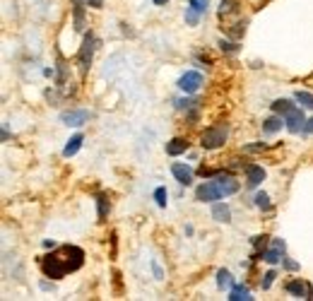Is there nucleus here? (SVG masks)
Returning a JSON list of instances; mask_svg holds the SVG:
<instances>
[{
	"label": "nucleus",
	"mask_w": 313,
	"mask_h": 301,
	"mask_svg": "<svg viewBox=\"0 0 313 301\" xmlns=\"http://www.w3.org/2000/svg\"><path fill=\"white\" fill-rule=\"evenodd\" d=\"M284 289H287L291 296H296V299H313V287L303 284L301 279H291V282H287Z\"/></svg>",
	"instance_id": "9"
},
{
	"label": "nucleus",
	"mask_w": 313,
	"mask_h": 301,
	"mask_svg": "<svg viewBox=\"0 0 313 301\" xmlns=\"http://www.w3.org/2000/svg\"><path fill=\"white\" fill-rule=\"evenodd\" d=\"M167 198H169L167 188H164V186H159V188L154 191V200H156V205H159V207H167Z\"/></svg>",
	"instance_id": "23"
},
{
	"label": "nucleus",
	"mask_w": 313,
	"mask_h": 301,
	"mask_svg": "<svg viewBox=\"0 0 313 301\" xmlns=\"http://www.w3.org/2000/svg\"><path fill=\"white\" fill-rule=\"evenodd\" d=\"M229 299L231 301H241V299H246V301H251V291H248V287L246 284H236V287H231L229 289Z\"/></svg>",
	"instance_id": "17"
},
{
	"label": "nucleus",
	"mask_w": 313,
	"mask_h": 301,
	"mask_svg": "<svg viewBox=\"0 0 313 301\" xmlns=\"http://www.w3.org/2000/svg\"><path fill=\"white\" fill-rule=\"evenodd\" d=\"M219 48H222L224 53H236V51H239V46H236V44H231V41H224V39H219Z\"/></svg>",
	"instance_id": "27"
},
{
	"label": "nucleus",
	"mask_w": 313,
	"mask_h": 301,
	"mask_svg": "<svg viewBox=\"0 0 313 301\" xmlns=\"http://www.w3.org/2000/svg\"><path fill=\"white\" fill-rule=\"evenodd\" d=\"M275 277H277L275 270L265 272V275H263V282H260V287H263V289H270V287H272V282H275Z\"/></svg>",
	"instance_id": "26"
},
{
	"label": "nucleus",
	"mask_w": 313,
	"mask_h": 301,
	"mask_svg": "<svg viewBox=\"0 0 313 301\" xmlns=\"http://www.w3.org/2000/svg\"><path fill=\"white\" fill-rule=\"evenodd\" d=\"M152 3H154V5H167L169 0H152Z\"/></svg>",
	"instance_id": "32"
},
{
	"label": "nucleus",
	"mask_w": 313,
	"mask_h": 301,
	"mask_svg": "<svg viewBox=\"0 0 313 301\" xmlns=\"http://www.w3.org/2000/svg\"><path fill=\"white\" fill-rule=\"evenodd\" d=\"M282 125H284V116H270V118L263 120V132H267V135H275V132L282 130Z\"/></svg>",
	"instance_id": "12"
},
{
	"label": "nucleus",
	"mask_w": 313,
	"mask_h": 301,
	"mask_svg": "<svg viewBox=\"0 0 313 301\" xmlns=\"http://www.w3.org/2000/svg\"><path fill=\"white\" fill-rule=\"evenodd\" d=\"M255 205H258L260 210H270V198H267V193H255Z\"/></svg>",
	"instance_id": "24"
},
{
	"label": "nucleus",
	"mask_w": 313,
	"mask_h": 301,
	"mask_svg": "<svg viewBox=\"0 0 313 301\" xmlns=\"http://www.w3.org/2000/svg\"><path fill=\"white\" fill-rule=\"evenodd\" d=\"M200 84H203V75L195 72V70L183 72L179 77V89L181 92H186V94H195V92L200 89Z\"/></svg>",
	"instance_id": "4"
},
{
	"label": "nucleus",
	"mask_w": 313,
	"mask_h": 301,
	"mask_svg": "<svg viewBox=\"0 0 313 301\" xmlns=\"http://www.w3.org/2000/svg\"><path fill=\"white\" fill-rule=\"evenodd\" d=\"M294 101H299L303 108H311V111H313V94H311V92H301V89H299V92L294 94Z\"/></svg>",
	"instance_id": "21"
},
{
	"label": "nucleus",
	"mask_w": 313,
	"mask_h": 301,
	"mask_svg": "<svg viewBox=\"0 0 313 301\" xmlns=\"http://www.w3.org/2000/svg\"><path fill=\"white\" fill-rule=\"evenodd\" d=\"M303 132H306V135H311L313 132V118H308L306 123H303Z\"/></svg>",
	"instance_id": "30"
},
{
	"label": "nucleus",
	"mask_w": 313,
	"mask_h": 301,
	"mask_svg": "<svg viewBox=\"0 0 313 301\" xmlns=\"http://www.w3.org/2000/svg\"><path fill=\"white\" fill-rule=\"evenodd\" d=\"M303 123H306V116H303L301 106L291 108L287 116H284V128H287L289 132H301L303 130Z\"/></svg>",
	"instance_id": "5"
},
{
	"label": "nucleus",
	"mask_w": 313,
	"mask_h": 301,
	"mask_svg": "<svg viewBox=\"0 0 313 301\" xmlns=\"http://www.w3.org/2000/svg\"><path fill=\"white\" fill-rule=\"evenodd\" d=\"M92 56H94V36L87 34L84 36V41H82V46H80V53H77V60H80V68H82V70L89 68Z\"/></svg>",
	"instance_id": "6"
},
{
	"label": "nucleus",
	"mask_w": 313,
	"mask_h": 301,
	"mask_svg": "<svg viewBox=\"0 0 313 301\" xmlns=\"http://www.w3.org/2000/svg\"><path fill=\"white\" fill-rule=\"evenodd\" d=\"M82 142H84V135L82 132H77V135H72L70 140H68V144H65V149H63V157H75L77 152H80V147H82Z\"/></svg>",
	"instance_id": "13"
},
{
	"label": "nucleus",
	"mask_w": 313,
	"mask_h": 301,
	"mask_svg": "<svg viewBox=\"0 0 313 301\" xmlns=\"http://www.w3.org/2000/svg\"><path fill=\"white\" fill-rule=\"evenodd\" d=\"M212 219L215 222H229L231 219V210L227 203H215L212 205Z\"/></svg>",
	"instance_id": "15"
},
{
	"label": "nucleus",
	"mask_w": 313,
	"mask_h": 301,
	"mask_svg": "<svg viewBox=\"0 0 313 301\" xmlns=\"http://www.w3.org/2000/svg\"><path fill=\"white\" fill-rule=\"evenodd\" d=\"M195 198H198L200 203H217V200L227 198V193L222 188V183L215 179V181H205V183H200V186L195 188Z\"/></svg>",
	"instance_id": "2"
},
{
	"label": "nucleus",
	"mask_w": 313,
	"mask_h": 301,
	"mask_svg": "<svg viewBox=\"0 0 313 301\" xmlns=\"http://www.w3.org/2000/svg\"><path fill=\"white\" fill-rule=\"evenodd\" d=\"M243 171H246V186L248 188H258L265 181V169L258 167V164H246Z\"/></svg>",
	"instance_id": "8"
},
{
	"label": "nucleus",
	"mask_w": 313,
	"mask_h": 301,
	"mask_svg": "<svg viewBox=\"0 0 313 301\" xmlns=\"http://www.w3.org/2000/svg\"><path fill=\"white\" fill-rule=\"evenodd\" d=\"M188 5L195 8L200 15H205V12H207V5H210V0H188Z\"/></svg>",
	"instance_id": "25"
},
{
	"label": "nucleus",
	"mask_w": 313,
	"mask_h": 301,
	"mask_svg": "<svg viewBox=\"0 0 313 301\" xmlns=\"http://www.w3.org/2000/svg\"><path fill=\"white\" fill-rule=\"evenodd\" d=\"M282 265H284V270H296V267H299L294 260H287V258H282Z\"/></svg>",
	"instance_id": "29"
},
{
	"label": "nucleus",
	"mask_w": 313,
	"mask_h": 301,
	"mask_svg": "<svg viewBox=\"0 0 313 301\" xmlns=\"http://www.w3.org/2000/svg\"><path fill=\"white\" fill-rule=\"evenodd\" d=\"M234 12H239V0H222L219 3V17H227Z\"/></svg>",
	"instance_id": "19"
},
{
	"label": "nucleus",
	"mask_w": 313,
	"mask_h": 301,
	"mask_svg": "<svg viewBox=\"0 0 313 301\" xmlns=\"http://www.w3.org/2000/svg\"><path fill=\"white\" fill-rule=\"evenodd\" d=\"M171 174H174V179L179 181L181 186H191V183H193V171H191V167H186V164H181V162L171 164Z\"/></svg>",
	"instance_id": "11"
},
{
	"label": "nucleus",
	"mask_w": 313,
	"mask_h": 301,
	"mask_svg": "<svg viewBox=\"0 0 313 301\" xmlns=\"http://www.w3.org/2000/svg\"><path fill=\"white\" fill-rule=\"evenodd\" d=\"M152 270H154V275H156V279H162V267H159V265H152Z\"/></svg>",
	"instance_id": "31"
},
{
	"label": "nucleus",
	"mask_w": 313,
	"mask_h": 301,
	"mask_svg": "<svg viewBox=\"0 0 313 301\" xmlns=\"http://www.w3.org/2000/svg\"><path fill=\"white\" fill-rule=\"evenodd\" d=\"M82 263H84L82 248H77V246H60L58 253L46 255V258L41 260V270H44V275L51 277V279H63L68 272L80 270Z\"/></svg>",
	"instance_id": "1"
},
{
	"label": "nucleus",
	"mask_w": 313,
	"mask_h": 301,
	"mask_svg": "<svg viewBox=\"0 0 313 301\" xmlns=\"http://www.w3.org/2000/svg\"><path fill=\"white\" fill-rule=\"evenodd\" d=\"M270 106H272V111H275V113H279V116H287L291 108H296V104H294L291 99H277V101H272Z\"/></svg>",
	"instance_id": "16"
},
{
	"label": "nucleus",
	"mask_w": 313,
	"mask_h": 301,
	"mask_svg": "<svg viewBox=\"0 0 313 301\" xmlns=\"http://www.w3.org/2000/svg\"><path fill=\"white\" fill-rule=\"evenodd\" d=\"M96 207H99V219L104 222L108 217V210H111V205H108V198L104 195V193H99L96 195Z\"/></svg>",
	"instance_id": "20"
},
{
	"label": "nucleus",
	"mask_w": 313,
	"mask_h": 301,
	"mask_svg": "<svg viewBox=\"0 0 313 301\" xmlns=\"http://www.w3.org/2000/svg\"><path fill=\"white\" fill-rule=\"evenodd\" d=\"M282 258H284V241L275 239V241H272V246L263 253V260H265V263H270V265H277Z\"/></svg>",
	"instance_id": "10"
},
{
	"label": "nucleus",
	"mask_w": 313,
	"mask_h": 301,
	"mask_svg": "<svg viewBox=\"0 0 313 301\" xmlns=\"http://www.w3.org/2000/svg\"><path fill=\"white\" fill-rule=\"evenodd\" d=\"M188 140H183V137H174L171 142H167V155L169 157H179V155H183L186 149H188Z\"/></svg>",
	"instance_id": "14"
},
{
	"label": "nucleus",
	"mask_w": 313,
	"mask_h": 301,
	"mask_svg": "<svg viewBox=\"0 0 313 301\" xmlns=\"http://www.w3.org/2000/svg\"><path fill=\"white\" fill-rule=\"evenodd\" d=\"M200 17H203V15L195 10V8H191V5L186 8V24H188V27H195V24L200 22Z\"/></svg>",
	"instance_id": "22"
},
{
	"label": "nucleus",
	"mask_w": 313,
	"mask_h": 301,
	"mask_svg": "<svg viewBox=\"0 0 313 301\" xmlns=\"http://www.w3.org/2000/svg\"><path fill=\"white\" fill-rule=\"evenodd\" d=\"M89 8H94V10H99V8H104V0H84Z\"/></svg>",
	"instance_id": "28"
},
{
	"label": "nucleus",
	"mask_w": 313,
	"mask_h": 301,
	"mask_svg": "<svg viewBox=\"0 0 313 301\" xmlns=\"http://www.w3.org/2000/svg\"><path fill=\"white\" fill-rule=\"evenodd\" d=\"M217 287H219V289H231V287H234L231 272H229V270H224V267L217 272Z\"/></svg>",
	"instance_id": "18"
},
{
	"label": "nucleus",
	"mask_w": 313,
	"mask_h": 301,
	"mask_svg": "<svg viewBox=\"0 0 313 301\" xmlns=\"http://www.w3.org/2000/svg\"><path fill=\"white\" fill-rule=\"evenodd\" d=\"M60 120L65 123V125H84L87 120H89V111H84V108H72V111H63L60 113Z\"/></svg>",
	"instance_id": "7"
},
{
	"label": "nucleus",
	"mask_w": 313,
	"mask_h": 301,
	"mask_svg": "<svg viewBox=\"0 0 313 301\" xmlns=\"http://www.w3.org/2000/svg\"><path fill=\"white\" fill-rule=\"evenodd\" d=\"M227 137H229L227 125H212V128H207V130L203 132L200 144H203V149H219L222 144L227 142Z\"/></svg>",
	"instance_id": "3"
}]
</instances>
